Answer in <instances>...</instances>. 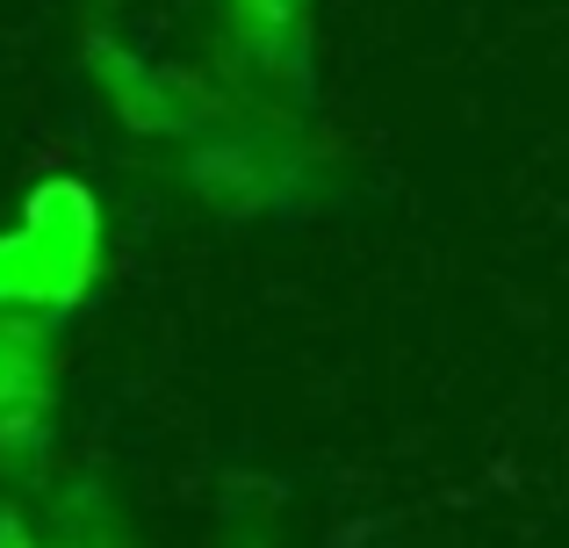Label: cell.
Listing matches in <instances>:
<instances>
[]
</instances>
